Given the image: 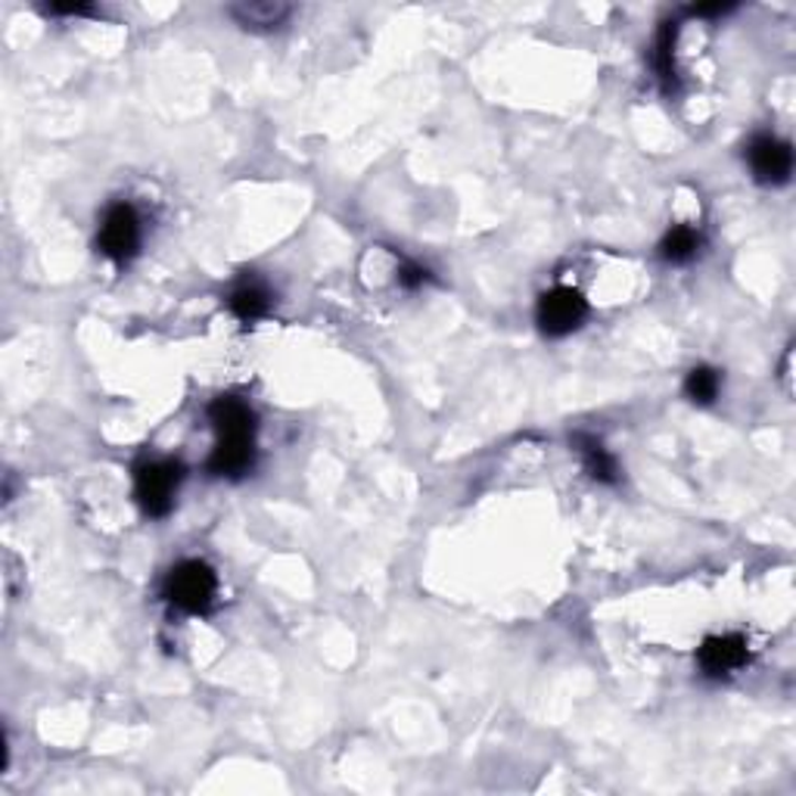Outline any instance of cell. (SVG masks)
Masks as SVG:
<instances>
[{
    "label": "cell",
    "mask_w": 796,
    "mask_h": 796,
    "mask_svg": "<svg viewBox=\"0 0 796 796\" xmlns=\"http://www.w3.org/2000/svg\"><path fill=\"white\" fill-rule=\"evenodd\" d=\"M719 389H722V377L712 367H693L685 380V392L697 405H712L719 398Z\"/></svg>",
    "instance_id": "13"
},
{
    "label": "cell",
    "mask_w": 796,
    "mask_h": 796,
    "mask_svg": "<svg viewBox=\"0 0 796 796\" xmlns=\"http://www.w3.org/2000/svg\"><path fill=\"white\" fill-rule=\"evenodd\" d=\"M697 659H700V669H703L707 676H728V673L741 669L746 663V641L741 638V635H716V638H707L703 647H700V654H697Z\"/></svg>",
    "instance_id": "7"
},
{
    "label": "cell",
    "mask_w": 796,
    "mask_h": 796,
    "mask_svg": "<svg viewBox=\"0 0 796 796\" xmlns=\"http://www.w3.org/2000/svg\"><path fill=\"white\" fill-rule=\"evenodd\" d=\"M230 19L249 29V32H275L280 29L287 19H290V3H280V0H246V3H234Z\"/></svg>",
    "instance_id": "8"
},
{
    "label": "cell",
    "mask_w": 796,
    "mask_h": 796,
    "mask_svg": "<svg viewBox=\"0 0 796 796\" xmlns=\"http://www.w3.org/2000/svg\"><path fill=\"white\" fill-rule=\"evenodd\" d=\"M227 305L240 321H259V318L271 312V293L259 280H243L240 287L230 293Z\"/></svg>",
    "instance_id": "10"
},
{
    "label": "cell",
    "mask_w": 796,
    "mask_h": 796,
    "mask_svg": "<svg viewBox=\"0 0 796 796\" xmlns=\"http://www.w3.org/2000/svg\"><path fill=\"white\" fill-rule=\"evenodd\" d=\"M215 591H218V579L208 563L203 560H184L178 563L169 579H165V601L181 610V613H206L212 601H215Z\"/></svg>",
    "instance_id": "1"
},
{
    "label": "cell",
    "mask_w": 796,
    "mask_h": 796,
    "mask_svg": "<svg viewBox=\"0 0 796 796\" xmlns=\"http://www.w3.org/2000/svg\"><path fill=\"white\" fill-rule=\"evenodd\" d=\"M576 445H579L582 464L589 470L591 480H598V483L604 485L620 483V464H616V458H613L598 439H591V435H576Z\"/></svg>",
    "instance_id": "11"
},
{
    "label": "cell",
    "mask_w": 796,
    "mask_h": 796,
    "mask_svg": "<svg viewBox=\"0 0 796 796\" xmlns=\"http://www.w3.org/2000/svg\"><path fill=\"white\" fill-rule=\"evenodd\" d=\"M256 464V433L218 435L215 449L208 454V473L240 480Z\"/></svg>",
    "instance_id": "6"
},
{
    "label": "cell",
    "mask_w": 796,
    "mask_h": 796,
    "mask_svg": "<svg viewBox=\"0 0 796 796\" xmlns=\"http://www.w3.org/2000/svg\"><path fill=\"white\" fill-rule=\"evenodd\" d=\"M654 63H657V72L659 78H663V85H666V90H673V87H676V29H673V25H666V29L659 32Z\"/></svg>",
    "instance_id": "14"
},
{
    "label": "cell",
    "mask_w": 796,
    "mask_h": 796,
    "mask_svg": "<svg viewBox=\"0 0 796 796\" xmlns=\"http://www.w3.org/2000/svg\"><path fill=\"white\" fill-rule=\"evenodd\" d=\"M746 159H750V169L756 174V181H762V184H787L790 181V172H794L790 143L772 138V135H762L750 143Z\"/></svg>",
    "instance_id": "5"
},
{
    "label": "cell",
    "mask_w": 796,
    "mask_h": 796,
    "mask_svg": "<svg viewBox=\"0 0 796 796\" xmlns=\"http://www.w3.org/2000/svg\"><path fill=\"white\" fill-rule=\"evenodd\" d=\"M208 420L218 435H237V433H256V415L252 408L234 396H222L212 401L208 408Z\"/></svg>",
    "instance_id": "9"
},
{
    "label": "cell",
    "mask_w": 796,
    "mask_h": 796,
    "mask_svg": "<svg viewBox=\"0 0 796 796\" xmlns=\"http://www.w3.org/2000/svg\"><path fill=\"white\" fill-rule=\"evenodd\" d=\"M430 280V275L415 265V261H401V268H398V283L405 287V290H417V287H423Z\"/></svg>",
    "instance_id": "15"
},
{
    "label": "cell",
    "mask_w": 796,
    "mask_h": 796,
    "mask_svg": "<svg viewBox=\"0 0 796 796\" xmlns=\"http://www.w3.org/2000/svg\"><path fill=\"white\" fill-rule=\"evenodd\" d=\"M181 476L184 470L181 464L174 461H143L135 467V495H138V504L143 507V514L150 517H165L172 510L174 504V492L181 485Z\"/></svg>",
    "instance_id": "2"
},
{
    "label": "cell",
    "mask_w": 796,
    "mask_h": 796,
    "mask_svg": "<svg viewBox=\"0 0 796 796\" xmlns=\"http://www.w3.org/2000/svg\"><path fill=\"white\" fill-rule=\"evenodd\" d=\"M700 246H703L700 230H693L691 225H678L659 243V259L669 261V265H688V261L697 259Z\"/></svg>",
    "instance_id": "12"
},
{
    "label": "cell",
    "mask_w": 796,
    "mask_h": 796,
    "mask_svg": "<svg viewBox=\"0 0 796 796\" xmlns=\"http://www.w3.org/2000/svg\"><path fill=\"white\" fill-rule=\"evenodd\" d=\"M585 314H589L585 295L579 293V290H572V287H557V290L538 299L536 321L545 336L560 340V336H570L572 330L582 327Z\"/></svg>",
    "instance_id": "3"
},
{
    "label": "cell",
    "mask_w": 796,
    "mask_h": 796,
    "mask_svg": "<svg viewBox=\"0 0 796 796\" xmlns=\"http://www.w3.org/2000/svg\"><path fill=\"white\" fill-rule=\"evenodd\" d=\"M97 246L106 259L131 261L138 256L140 249V215L138 208L128 206V203H116V206L106 208L104 225L97 234Z\"/></svg>",
    "instance_id": "4"
}]
</instances>
